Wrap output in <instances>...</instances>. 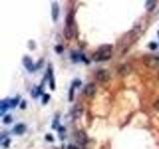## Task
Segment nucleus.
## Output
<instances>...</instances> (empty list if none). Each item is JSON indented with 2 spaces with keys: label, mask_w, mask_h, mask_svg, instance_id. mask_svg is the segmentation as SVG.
<instances>
[{
  "label": "nucleus",
  "mask_w": 159,
  "mask_h": 149,
  "mask_svg": "<svg viewBox=\"0 0 159 149\" xmlns=\"http://www.w3.org/2000/svg\"><path fill=\"white\" fill-rule=\"evenodd\" d=\"M112 55V46L111 45H104L98 49V51L93 54V59L94 61H107Z\"/></svg>",
  "instance_id": "nucleus-1"
},
{
  "label": "nucleus",
  "mask_w": 159,
  "mask_h": 149,
  "mask_svg": "<svg viewBox=\"0 0 159 149\" xmlns=\"http://www.w3.org/2000/svg\"><path fill=\"white\" fill-rule=\"evenodd\" d=\"M142 62L147 68L155 69L159 66V57L154 55H145L142 58Z\"/></svg>",
  "instance_id": "nucleus-2"
},
{
  "label": "nucleus",
  "mask_w": 159,
  "mask_h": 149,
  "mask_svg": "<svg viewBox=\"0 0 159 149\" xmlns=\"http://www.w3.org/2000/svg\"><path fill=\"white\" fill-rule=\"evenodd\" d=\"M97 79L102 83H107L111 79V73L107 70H99L97 73Z\"/></svg>",
  "instance_id": "nucleus-3"
},
{
  "label": "nucleus",
  "mask_w": 159,
  "mask_h": 149,
  "mask_svg": "<svg viewBox=\"0 0 159 149\" xmlns=\"http://www.w3.org/2000/svg\"><path fill=\"white\" fill-rule=\"evenodd\" d=\"M131 72H132V66H131L130 64H128V63L123 64V65H121V66L118 68V73L122 77L128 76V74H130Z\"/></svg>",
  "instance_id": "nucleus-4"
},
{
  "label": "nucleus",
  "mask_w": 159,
  "mask_h": 149,
  "mask_svg": "<svg viewBox=\"0 0 159 149\" xmlns=\"http://www.w3.org/2000/svg\"><path fill=\"white\" fill-rule=\"evenodd\" d=\"M96 93H97V87H96V84L93 83L87 84L84 88V93L86 97H93Z\"/></svg>",
  "instance_id": "nucleus-5"
},
{
  "label": "nucleus",
  "mask_w": 159,
  "mask_h": 149,
  "mask_svg": "<svg viewBox=\"0 0 159 149\" xmlns=\"http://www.w3.org/2000/svg\"><path fill=\"white\" fill-rule=\"evenodd\" d=\"M75 137H76L77 141L79 143H81V144H84V143L88 142V137L86 135V133H84V131H82V130L77 131L76 134H75Z\"/></svg>",
  "instance_id": "nucleus-6"
},
{
  "label": "nucleus",
  "mask_w": 159,
  "mask_h": 149,
  "mask_svg": "<svg viewBox=\"0 0 159 149\" xmlns=\"http://www.w3.org/2000/svg\"><path fill=\"white\" fill-rule=\"evenodd\" d=\"M64 36L67 40H71L74 37V29L73 26H65L64 28Z\"/></svg>",
  "instance_id": "nucleus-7"
},
{
  "label": "nucleus",
  "mask_w": 159,
  "mask_h": 149,
  "mask_svg": "<svg viewBox=\"0 0 159 149\" xmlns=\"http://www.w3.org/2000/svg\"><path fill=\"white\" fill-rule=\"evenodd\" d=\"M52 17L55 22L57 21L59 17V5L56 2H54L52 4Z\"/></svg>",
  "instance_id": "nucleus-8"
},
{
  "label": "nucleus",
  "mask_w": 159,
  "mask_h": 149,
  "mask_svg": "<svg viewBox=\"0 0 159 149\" xmlns=\"http://www.w3.org/2000/svg\"><path fill=\"white\" fill-rule=\"evenodd\" d=\"M83 111H84V108H83L82 104H77V106H75V108H74V115L76 117L81 116L82 113H83Z\"/></svg>",
  "instance_id": "nucleus-9"
},
{
  "label": "nucleus",
  "mask_w": 159,
  "mask_h": 149,
  "mask_svg": "<svg viewBox=\"0 0 159 149\" xmlns=\"http://www.w3.org/2000/svg\"><path fill=\"white\" fill-rule=\"evenodd\" d=\"M23 64L25 65V67H26L29 71H32L33 70V63H32V60H30V58L28 57H25L23 59Z\"/></svg>",
  "instance_id": "nucleus-10"
},
{
  "label": "nucleus",
  "mask_w": 159,
  "mask_h": 149,
  "mask_svg": "<svg viewBox=\"0 0 159 149\" xmlns=\"http://www.w3.org/2000/svg\"><path fill=\"white\" fill-rule=\"evenodd\" d=\"M25 129H26V127H25L24 124L20 123V124H17V125L14 127V132L16 134H22L25 131Z\"/></svg>",
  "instance_id": "nucleus-11"
},
{
  "label": "nucleus",
  "mask_w": 159,
  "mask_h": 149,
  "mask_svg": "<svg viewBox=\"0 0 159 149\" xmlns=\"http://www.w3.org/2000/svg\"><path fill=\"white\" fill-rule=\"evenodd\" d=\"M156 6V2L155 1H147L146 4H145V7L147 9V11L151 12L154 10V8H155Z\"/></svg>",
  "instance_id": "nucleus-12"
},
{
  "label": "nucleus",
  "mask_w": 159,
  "mask_h": 149,
  "mask_svg": "<svg viewBox=\"0 0 159 149\" xmlns=\"http://www.w3.org/2000/svg\"><path fill=\"white\" fill-rule=\"evenodd\" d=\"M73 23H74V16H73V13H69L68 16L66 18V25L67 26H73Z\"/></svg>",
  "instance_id": "nucleus-13"
},
{
  "label": "nucleus",
  "mask_w": 159,
  "mask_h": 149,
  "mask_svg": "<svg viewBox=\"0 0 159 149\" xmlns=\"http://www.w3.org/2000/svg\"><path fill=\"white\" fill-rule=\"evenodd\" d=\"M9 106L8 103H5V102H2L1 103V112L3 113L5 111V109H7V107Z\"/></svg>",
  "instance_id": "nucleus-14"
},
{
  "label": "nucleus",
  "mask_w": 159,
  "mask_h": 149,
  "mask_svg": "<svg viewBox=\"0 0 159 149\" xmlns=\"http://www.w3.org/2000/svg\"><path fill=\"white\" fill-rule=\"evenodd\" d=\"M153 107L156 109V111H159V98H157L153 103Z\"/></svg>",
  "instance_id": "nucleus-15"
},
{
  "label": "nucleus",
  "mask_w": 159,
  "mask_h": 149,
  "mask_svg": "<svg viewBox=\"0 0 159 149\" xmlns=\"http://www.w3.org/2000/svg\"><path fill=\"white\" fill-rule=\"evenodd\" d=\"M11 120H12V118H11V116H10V115H7L6 117L4 118V122H5V123H7V122H10V121H11Z\"/></svg>",
  "instance_id": "nucleus-16"
},
{
  "label": "nucleus",
  "mask_w": 159,
  "mask_h": 149,
  "mask_svg": "<svg viewBox=\"0 0 159 149\" xmlns=\"http://www.w3.org/2000/svg\"><path fill=\"white\" fill-rule=\"evenodd\" d=\"M17 103H18V99H17V98L12 99V102H11V106H15Z\"/></svg>",
  "instance_id": "nucleus-17"
},
{
  "label": "nucleus",
  "mask_w": 159,
  "mask_h": 149,
  "mask_svg": "<svg viewBox=\"0 0 159 149\" xmlns=\"http://www.w3.org/2000/svg\"><path fill=\"white\" fill-rule=\"evenodd\" d=\"M149 48L154 50V49H156V44L155 43H150V45H149Z\"/></svg>",
  "instance_id": "nucleus-18"
},
{
  "label": "nucleus",
  "mask_w": 159,
  "mask_h": 149,
  "mask_svg": "<svg viewBox=\"0 0 159 149\" xmlns=\"http://www.w3.org/2000/svg\"><path fill=\"white\" fill-rule=\"evenodd\" d=\"M68 149H77V147L74 146V145H69L68 146Z\"/></svg>",
  "instance_id": "nucleus-19"
},
{
  "label": "nucleus",
  "mask_w": 159,
  "mask_h": 149,
  "mask_svg": "<svg viewBox=\"0 0 159 149\" xmlns=\"http://www.w3.org/2000/svg\"><path fill=\"white\" fill-rule=\"evenodd\" d=\"M47 98L49 99V96H45V101H44V103L47 102Z\"/></svg>",
  "instance_id": "nucleus-20"
},
{
  "label": "nucleus",
  "mask_w": 159,
  "mask_h": 149,
  "mask_svg": "<svg viewBox=\"0 0 159 149\" xmlns=\"http://www.w3.org/2000/svg\"><path fill=\"white\" fill-rule=\"evenodd\" d=\"M56 49L59 51V53H61V51H62V47H57Z\"/></svg>",
  "instance_id": "nucleus-21"
},
{
  "label": "nucleus",
  "mask_w": 159,
  "mask_h": 149,
  "mask_svg": "<svg viewBox=\"0 0 159 149\" xmlns=\"http://www.w3.org/2000/svg\"><path fill=\"white\" fill-rule=\"evenodd\" d=\"M22 106L21 108H25V102H24V103H22V106Z\"/></svg>",
  "instance_id": "nucleus-22"
},
{
  "label": "nucleus",
  "mask_w": 159,
  "mask_h": 149,
  "mask_svg": "<svg viewBox=\"0 0 159 149\" xmlns=\"http://www.w3.org/2000/svg\"><path fill=\"white\" fill-rule=\"evenodd\" d=\"M158 79H159V73H158Z\"/></svg>",
  "instance_id": "nucleus-23"
}]
</instances>
